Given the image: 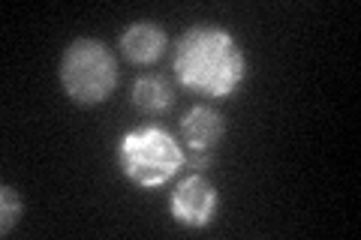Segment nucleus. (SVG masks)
<instances>
[{"label": "nucleus", "instance_id": "nucleus-1", "mask_svg": "<svg viewBox=\"0 0 361 240\" xmlns=\"http://www.w3.org/2000/svg\"><path fill=\"white\" fill-rule=\"evenodd\" d=\"M172 72L180 87L211 99H232L247 84V54L232 30L214 21L190 25L175 42Z\"/></svg>", "mask_w": 361, "mask_h": 240}, {"label": "nucleus", "instance_id": "nucleus-2", "mask_svg": "<svg viewBox=\"0 0 361 240\" xmlns=\"http://www.w3.org/2000/svg\"><path fill=\"white\" fill-rule=\"evenodd\" d=\"M115 163L121 175L139 189H160L180 175L187 151L166 127H148L123 132L115 144Z\"/></svg>", "mask_w": 361, "mask_h": 240}, {"label": "nucleus", "instance_id": "nucleus-3", "mask_svg": "<svg viewBox=\"0 0 361 240\" xmlns=\"http://www.w3.org/2000/svg\"><path fill=\"white\" fill-rule=\"evenodd\" d=\"M118 57L106 42L78 37L63 49L58 63V82L70 102L94 108L115 94L118 87Z\"/></svg>", "mask_w": 361, "mask_h": 240}, {"label": "nucleus", "instance_id": "nucleus-4", "mask_svg": "<svg viewBox=\"0 0 361 240\" xmlns=\"http://www.w3.org/2000/svg\"><path fill=\"white\" fill-rule=\"evenodd\" d=\"M220 210V192L205 177V171H190L178 180V187L169 196V213L187 232H202L214 222Z\"/></svg>", "mask_w": 361, "mask_h": 240}, {"label": "nucleus", "instance_id": "nucleus-5", "mask_svg": "<svg viewBox=\"0 0 361 240\" xmlns=\"http://www.w3.org/2000/svg\"><path fill=\"white\" fill-rule=\"evenodd\" d=\"M118 49L133 66H151L157 63L169 49V33L160 21L139 18L127 25L118 37Z\"/></svg>", "mask_w": 361, "mask_h": 240}, {"label": "nucleus", "instance_id": "nucleus-6", "mask_svg": "<svg viewBox=\"0 0 361 240\" xmlns=\"http://www.w3.org/2000/svg\"><path fill=\"white\" fill-rule=\"evenodd\" d=\"M223 135H226V120L211 106H193L180 120V139H184L187 151L214 153L217 144L223 141Z\"/></svg>", "mask_w": 361, "mask_h": 240}, {"label": "nucleus", "instance_id": "nucleus-7", "mask_svg": "<svg viewBox=\"0 0 361 240\" xmlns=\"http://www.w3.org/2000/svg\"><path fill=\"white\" fill-rule=\"evenodd\" d=\"M175 99H178L175 84L166 75H157V72L139 75L130 90V106L142 118H163V114L175 108Z\"/></svg>", "mask_w": 361, "mask_h": 240}, {"label": "nucleus", "instance_id": "nucleus-8", "mask_svg": "<svg viewBox=\"0 0 361 240\" xmlns=\"http://www.w3.org/2000/svg\"><path fill=\"white\" fill-rule=\"evenodd\" d=\"M21 213H25V204L16 187L4 184L0 187V234H13V228L21 222Z\"/></svg>", "mask_w": 361, "mask_h": 240}]
</instances>
